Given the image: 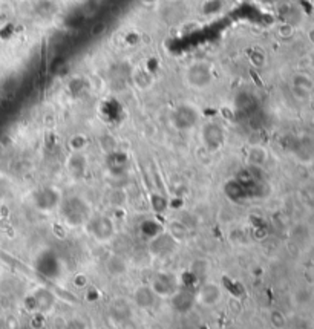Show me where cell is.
<instances>
[{
    "label": "cell",
    "instance_id": "obj_1",
    "mask_svg": "<svg viewBox=\"0 0 314 329\" xmlns=\"http://www.w3.org/2000/svg\"><path fill=\"white\" fill-rule=\"evenodd\" d=\"M59 213L63 219V222L69 228H84L91 216L94 214L91 204L81 196H68L62 199L59 207Z\"/></svg>",
    "mask_w": 314,
    "mask_h": 329
},
{
    "label": "cell",
    "instance_id": "obj_2",
    "mask_svg": "<svg viewBox=\"0 0 314 329\" xmlns=\"http://www.w3.org/2000/svg\"><path fill=\"white\" fill-rule=\"evenodd\" d=\"M84 230L97 244H109L117 234V225L108 214H92L84 225Z\"/></svg>",
    "mask_w": 314,
    "mask_h": 329
},
{
    "label": "cell",
    "instance_id": "obj_3",
    "mask_svg": "<svg viewBox=\"0 0 314 329\" xmlns=\"http://www.w3.org/2000/svg\"><path fill=\"white\" fill-rule=\"evenodd\" d=\"M186 84L193 90L208 89L215 81V72L210 63L207 62H195L187 66L184 72Z\"/></svg>",
    "mask_w": 314,
    "mask_h": 329
},
{
    "label": "cell",
    "instance_id": "obj_4",
    "mask_svg": "<svg viewBox=\"0 0 314 329\" xmlns=\"http://www.w3.org/2000/svg\"><path fill=\"white\" fill-rule=\"evenodd\" d=\"M169 120L172 127L178 132H189L199 124L201 111L192 103H181L172 111Z\"/></svg>",
    "mask_w": 314,
    "mask_h": 329
},
{
    "label": "cell",
    "instance_id": "obj_5",
    "mask_svg": "<svg viewBox=\"0 0 314 329\" xmlns=\"http://www.w3.org/2000/svg\"><path fill=\"white\" fill-rule=\"evenodd\" d=\"M181 284L183 282L176 272L163 269L153 274L149 287L158 296V299H172L183 288Z\"/></svg>",
    "mask_w": 314,
    "mask_h": 329
},
{
    "label": "cell",
    "instance_id": "obj_6",
    "mask_svg": "<svg viewBox=\"0 0 314 329\" xmlns=\"http://www.w3.org/2000/svg\"><path fill=\"white\" fill-rule=\"evenodd\" d=\"M201 143L204 146V149L210 153H215L218 150H221L226 144V129L221 123L218 121H205L201 126Z\"/></svg>",
    "mask_w": 314,
    "mask_h": 329
},
{
    "label": "cell",
    "instance_id": "obj_7",
    "mask_svg": "<svg viewBox=\"0 0 314 329\" xmlns=\"http://www.w3.org/2000/svg\"><path fill=\"white\" fill-rule=\"evenodd\" d=\"M287 150L297 162L309 166L314 159V136L311 135L291 136L290 141L287 143Z\"/></svg>",
    "mask_w": 314,
    "mask_h": 329
},
{
    "label": "cell",
    "instance_id": "obj_8",
    "mask_svg": "<svg viewBox=\"0 0 314 329\" xmlns=\"http://www.w3.org/2000/svg\"><path fill=\"white\" fill-rule=\"evenodd\" d=\"M178 247H180V242L169 231H160L156 236L149 239L147 253L156 259H166L172 256L178 250Z\"/></svg>",
    "mask_w": 314,
    "mask_h": 329
},
{
    "label": "cell",
    "instance_id": "obj_9",
    "mask_svg": "<svg viewBox=\"0 0 314 329\" xmlns=\"http://www.w3.org/2000/svg\"><path fill=\"white\" fill-rule=\"evenodd\" d=\"M62 199L63 198H62L60 190L52 185H44L35 190L32 195V204L41 213H51L54 210H59Z\"/></svg>",
    "mask_w": 314,
    "mask_h": 329
},
{
    "label": "cell",
    "instance_id": "obj_10",
    "mask_svg": "<svg viewBox=\"0 0 314 329\" xmlns=\"http://www.w3.org/2000/svg\"><path fill=\"white\" fill-rule=\"evenodd\" d=\"M224 297L222 287L218 282L213 280H204L198 287V291L195 294V302H198L201 306L212 308L216 306Z\"/></svg>",
    "mask_w": 314,
    "mask_h": 329
},
{
    "label": "cell",
    "instance_id": "obj_11",
    "mask_svg": "<svg viewBox=\"0 0 314 329\" xmlns=\"http://www.w3.org/2000/svg\"><path fill=\"white\" fill-rule=\"evenodd\" d=\"M290 90L293 97L299 101H308L312 97L314 92V81L309 75L303 72H297L291 77L290 81Z\"/></svg>",
    "mask_w": 314,
    "mask_h": 329
},
{
    "label": "cell",
    "instance_id": "obj_12",
    "mask_svg": "<svg viewBox=\"0 0 314 329\" xmlns=\"http://www.w3.org/2000/svg\"><path fill=\"white\" fill-rule=\"evenodd\" d=\"M87 156L83 152H71L68 159H66V170L69 176L75 181H80L86 176L87 173Z\"/></svg>",
    "mask_w": 314,
    "mask_h": 329
},
{
    "label": "cell",
    "instance_id": "obj_13",
    "mask_svg": "<svg viewBox=\"0 0 314 329\" xmlns=\"http://www.w3.org/2000/svg\"><path fill=\"white\" fill-rule=\"evenodd\" d=\"M34 309H37L40 314H48L56 306V296L46 288H38L29 296Z\"/></svg>",
    "mask_w": 314,
    "mask_h": 329
},
{
    "label": "cell",
    "instance_id": "obj_14",
    "mask_svg": "<svg viewBox=\"0 0 314 329\" xmlns=\"http://www.w3.org/2000/svg\"><path fill=\"white\" fill-rule=\"evenodd\" d=\"M245 162L250 169H264L268 162V150L260 144H251L245 153Z\"/></svg>",
    "mask_w": 314,
    "mask_h": 329
},
{
    "label": "cell",
    "instance_id": "obj_15",
    "mask_svg": "<svg viewBox=\"0 0 314 329\" xmlns=\"http://www.w3.org/2000/svg\"><path fill=\"white\" fill-rule=\"evenodd\" d=\"M104 271H106L111 277H123L129 271L127 260L120 254H109L104 259Z\"/></svg>",
    "mask_w": 314,
    "mask_h": 329
},
{
    "label": "cell",
    "instance_id": "obj_16",
    "mask_svg": "<svg viewBox=\"0 0 314 329\" xmlns=\"http://www.w3.org/2000/svg\"><path fill=\"white\" fill-rule=\"evenodd\" d=\"M132 300L133 303L141 308V309H149L152 308L156 300H158V296L153 293V290L149 285H140L135 288L133 294H132Z\"/></svg>",
    "mask_w": 314,
    "mask_h": 329
},
{
    "label": "cell",
    "instance_id": "obj_17",
    "mask_svg": "<svg viewBox=\"0 0 314 329\" xmlns=\"http://www.w3.org/2000/svg\"><path fill=\"white\" fill-rule=\"evenodd\" d=\"M224 192H226V196L232 202H235V204L245 201L247 195H248V190H247L245 184L241 179H232V181H229L226 184V187H224Z\"/></svg>",
    "mask_w": 314,
    "mask_h": 329
},
{
    "label": "cell",
    "instance_id": "obj_18",
    "mask_svg": "<svg viewBox=\"0 0 314 329\" xmlns=\"http://www.w3.org/2000/svg\"><path fill=\"white\" fill-rule=\"evenodd\" d=\"M132 83L140 90H149L155 84V77L144 68H135L132 72Z\"/></svg>",
    "mask_w": 314,
    "mask_h": 329
},
{
    "label": "cell",
    "instance_id": "obj_19",
    "mask_svg": "<svg viewBox=\"0 0 314 329\" xmlns=\"http://www.w3.org/2000/svg\"><path fill=\"white\" fill-rule=\"evenodd\" d=\"M89 146V138L84 133H74L68 139V147L71 152H84Z\"/></svg>",
    "mask_w": 314,
    "mask_h": 329
},
{
    "label": "cell",
    "instance_id": "obj_20",
    "mask_svg": "<svg viewBox=\"0 0 314 329\" xmlns=\"http://www.w3.org/2000/svg\"><path fill=\"white\" fill-rule=\"evenodd\" d=\"M250 63L254 66V68H264L265 66V63H267V56H265V52L262 51V49H257V48H254L251 52H250Z\"/></svg>",
    "mask_w": 314,
    "mask_h": 329
},
{
    "label": "cell",
    "instance_id": "obj_21",
    "mask_svg": "<svg viewBox=\"0 0 314 329\" xmlns=\"http://www.w3.org/2000/svg\"><path fill=\"white\" fill-rule=\"evenodd\" d=\"M207 269H208V262L202 260V259H198V260H195L192 263V276L198 277V279H202L207 274Z\"/></svg>",
    "mask_w": 314,
    "mask_h": 329
},
{
    "label": "cell",
    "instance_id": "obj_22",
    "mask_svg": "<svg viewBox=\"0 0 314 329\" xmlns=\"http://www.w3.org/2000/svg\"><path fill=\"white\" fill-rule=\"evenodd\" d=\"M300 199L306 207H314V184H308L300 190Z\"/></svg>",
    "mask_w": 314,
    "mask_h": 329
},
{
    "label": "cell",
    "instance_id": "obj_23",
    "mask_svg": "<svg viewBox=\"0 0 314 329\" xmlns=\"http://www.w3.org/2000/svg\"><path fill=\"white\" fill-rule=\"evenodd\" d=\"M276 32L281 38H291L294 34V26L288 22H284V23L276 26Z\"/></svg>",
    "mask_w": 314,
    "mask_h": 329
},
{
    "label": "cell",
    "instance_id": "obj_24",
    "mask_svg": "<svg viewBox=\"0 0 314 329\" xmlns=\"http://www.w3.org/2000/svg\"><path fill=\"white\" fill-rule=\"evenodd\" d=\"M126 199L127 198H126V195H124L123 190H114L111 193V196H109V202L112 205H115V207H123L126 204Z\"/></svg>",
    "mask_w": 314,
    "mask_h": 329
},
{
    "label": "cell",
    "instance_id": "obj_25",
    "mask_svg": "<svg viewBox=\"0 0 314 329\" xmlns=\"http://www.w3.org/2000/svg\"><path fill=\"white\" fill-rule=\"evenodd\" d=\"M104 32H106V23H104V22H98V23H95V25L92 26V29H91V35L95 37V38L101 37Z\"/></svg>",
    "mask_w": 314,
    "mask_h": 329
},
{
    "label": "cell",
    "instance_id": "obj_26",
    "mask_svg": "<svg viewBox=\"0 0 314 329\" xmlns=\"http://www.w3.org/2000/svg\"><path fill=\"white\" fill-rule=\"evenodd\" d=\"M65 329H86V324L81 318H72L66 323Z\"/></svg>",
    "mask_w": 314,
    "mask_h": 329
},
{
    "label": "cell",
    "instance_id": "obj_27",
    "mask_svg": "<svg viewBox=\"0 0 314 329\" xmlns=\"http://www.w3.org/2000/svg\"><path fill=\"white\" fill-rule=\"evenodd\" d=\"M138 2L141 4V5H144V7H153L158 0H138Z\"/></svg>",
    "mask_w": 314,
    "mask_h": 329
},
{
    "label": "cell",
    "instance_id": "obj_28",
    "mask_svg": "<svg viewBox=\"0 0 314 329\" xmlns=\"http://www.w3.org/2000/svg\"><path fill=\"white\" fill-rule=\"evenodd\" d=\"M0 329H10L8 327V323L4 317H0Z\"/></svg>",
    "mask_w": 314,
    "mask_h": 329
},
{
    "label": "cell",
    "instance_id": "obj_29",
    "mask_svg": "<svg viewBox=\"0 0 314 329\" xmlns=\"http://www.w3.org/2000/svg\"><path fill=\"white\" fill-rule=\"evenodd\" d=\"M75 4H78V5H86V4H89L91 0H74Z\"/></svg>",
    "mask_w": 314,
    "mask_h": 329
},
{
    "label": "cell",
    "instance_id": "obj_30",
    "mask_svg": "<svg viewBox=\"0 0 314 329\" xmlns=\"http://www.w3.org/2000/svg\"><path fill=\"white\" fill-rule=\"evenodd\" d=\"M309 37H311V40H312V41H314V29H312V31H311V32H309Z\"/></svg>",
    "mask_w": 314,
    "mask_h": 329
},
{
    "label": "cell",
    "instance_id": "obj_31",
    "mask_svg": "<svg viewBox=\"0 0 314 329\" xmlns=\"http://www.w3.org/2000/svg\"><path fill=\"white\" fill-rule=\"evenodd\" d=\"M309 166H311V170H312V173H314V159H312V162L309 164Z\"/></svg>",
    "mask_w": 314,
    "mask_h": 329
},
{
    "label": "cell",
    "instance_id": "obj_32",
    "mask_svg": "<svg viewBox=\"0 0 314 329\" xmlns=\"http://www.w3.org/2000/svg\"><path fill=\"white\" fill-rule=\"evenodd\" d=\"M239 2H251V0H239Z\"/></svg>",
    "mask_w": 314,
    "mask_h": 329
},
{
    "label": "cell",
    "instance_id": "obj_33",
    "mask_svg": "<svg viewBox=\"0 0 314 329\" xmlns=\"http://www.w3.org/2000/svg\"><path fill=\"white\" fill-rule=\"evenodd\" d=\"M169 2H178V0H169Z\"/></svg>",
    "mask_w": 314,
    "mask_h": 329
},
{
    "label": "cell",
    "instance_id": "obj_34",
    "mask_svg": "<svg viewBox=\"0 0 314 329\" xmlns=\"http://www.w3.org/2000/svg\"><path fill=\"white\" fill-rule=\"evenodd\" d=\"M312 97H314V92H312Z\"/></svg>",
    "mask_w": 314,
    "mask_h": 329
}]
</instances>
